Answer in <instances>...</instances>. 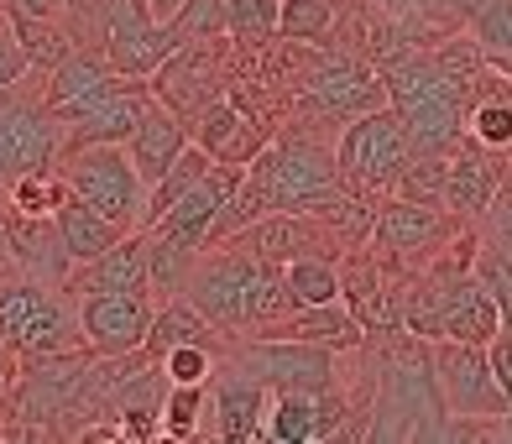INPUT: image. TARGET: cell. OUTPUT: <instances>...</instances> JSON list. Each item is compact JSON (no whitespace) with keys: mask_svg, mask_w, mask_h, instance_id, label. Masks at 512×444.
I'll use <instances>...</instances> for the list:
<instances>
[{"mask_svg":"<svg viewBox=\"0 0 512 444\" xmlns=\"http://www.w3.org/2000/svg\"><path fill=\"white\" fill-rule=\"evenodd\" d=\"M0 277H16V251H11L6 225H0Z\"/></svg>","mask_w":512,"mask_h":444,"instance_id":"e575fe53","label":"cell"},{"mask_svg":"<svg viewBox=\"0 0 512 444\" xmlns=\"http://www.w3.org/2000/svg\"><path fill=\"white\" fill-rule=\"evenodd\" d=\"M283 272H288L293 303H335L340 298V256H330V251L293 256Z\"/></svg>","mask_w":512,"mask_h":444,"instance_id":"484cf974","label":"cell"},{"mask_svg":"<svg viewBox=\"0 0 512 444\" xmlns=\"http://www.w3.org/2000/svg\"><path fill=\"white\" fill-rule=\"evenodd\" d=\"M27 74H32V58H27V48H21V37H16L11 16H6L0 21V95H11Z\"/></svg>","mask_w":512,"mask_h":444,"instance_id":"d6a6232c","label":"cell"},{"mask_svg":"<svg viewBox=\"0 0 512 444\" xmlns=\"http://www.w3.org/2000/svg\"><path fill=\"white\" fill-rule=\"evenodd\" d=\"M486 356H492V371H497V382H502V392H507V413H512V324H502V330L492 335Z\"/></svg>","mask_w":512,"mask_h":444,"instance_id":"836d02e7","label":"cell"},{"mask_svg":"<svg viewBox=\"0 0 512 444\" xmlns=\"http://www.w3.org/2000/svg\"><path fill=\"white\" fill-rule=\"evenodd\" d=\"M63 293H68V298H84V293H152L147 230H131V236H121L110 251H100L95 262L68 267Z\"/></svg>","mask_w":512,"mask_h":444,"instance_id":"e0dca14e","label":"cell"},{"mask_svg":"<svg viewBox=\"0 0 512 444\" xmlns=\"http://www.w3.org/2000/svg\"><path fill=\"white\" fill-rule=\"evenodd\" d=\"M335 32V0H283L277 11V37L293 48H309Z\"/></svg>","mask_w":512,"mask_h":444,"instance_id":"83f0119b","label":"cell"},{"mask_svg":"<svg viewBox=\"0 0 512 444\" xmlns=\"http://www.w3.org/2000/svg\"><path fill=\"white\" fill-rule=\"evenodd\" d=\"M413 157V142H408V126L392 105H377L366 115H351L335 142V162H340V178L345 189H356L366 199H382L398 189V178Z\"/></svg>","mask_w":512,"mask_h":444,"instance_id":"7a4b0ae2","label":"cell"},{"mask_svg":"<svg viewBox=\"0 0 512 444\" xmlns=\"http://www.w3.org/2000/svg\"><path fill=\"white\" fill-rule=\"evenodd\" d=\"M267 340H309V345H330V350H356L366 340L361 319L345 309V303H298L283 319H272L267 330H256Z\"/></svg>","mask_w":512,"mask_h":444,"instance_id":"ffe728a7","label":"cell"},{"mask_svg":"<svg viewBox=\"0 0 512 444\" xmlns=\"http://www.w3.org/2000/svg\"><path fill=\"white\" fill-rule=\"evenodd\" d=\"M162 371H168V382H204L215 377V345L209 340H194V345H178L162 356Z\"/></svg>","mask_w":512,"mask_h":444,"instance_id":"1f68e13d","label":"cell"},{"mask_svg":"<svg viewBox=\"0 0 512 444\" xmlns=\"http://www.w3.org/2000/svg\"><path fill=\"white\" fill-rule=\"evenodd\" d=\"M79 309V335L84 350L100 361H121V356H142L147 330H152V293H84L74 298Z\"/></svg>","mask_w":512,"mask_h":444,"instance_id":"ba28073f","label":"cell"},{"mask_svg":"<svg viewBox=\"0 0 512 444\" xmlns=\"http://www.w3.org/2000/svg\"><path fill=\"white\" fill-rule=\"evenodd\" d=\"M53 152H63V131L48 105H6L0 110V183H11L32 168H48Z\"/></svg>","mask_w":512,"mask_h":444,"instance_id":"2e32d148","label":"cell"},{"mask_svg":"<svg viewBox=\"0 0 512 444\" xmlns=\"http://www.w3.org/2000/svg\"><path fill=\"white\" fill-rule=\"evenodd\" d=\"M6 350H11V345H6V340H0V397H6V392H11V356H6Z\"/></svg>","mask_w":512,"mask_h":444,"instance_id":"8d00e7d4","label":"cell"},{"mask_svg":"<svg viewBox=\"0 0 512 444\" xmlns=\"http://www.w3.org/2000/svg\"><path fill=\"white\" fill-rule=\"evenodd\" d=\"M256 272H262V262H256L246 246H236V241L204 246V251H199V262H194V272H189V283H183V298H189L220 335L251 330Z\"/></svg>","mask_w":512,"mask_h":444,"instance_id":"277c9868","label":"cell"},{"mask_svg":"<svg viewBox=\"0 0 512 444\" xmlns=\"http://www.w3.org/2000/svg\"><path fill=\"white\" fill-rule=\"evenodd\" d=\"M241 173H246V168H236V162H215V168H209L178 204H168V215L152 225V236L173 241V246H189V251H204V246H209V230H215L220 204H225L230 189L241 183Z\"/></svg>","mask_w":512,"mask_h":444,"instance_id":"4fadbf2b","label":"cell"},{"mask_svg":"<svg viewBox=\"0 0 512 444\" xmlns=\"http://www.w3.org/2000/svg\"><path fill=\"white\" fill-rule=\"evenodd\" d=\"M100 42L121 79H152L173 58L178 32L147 11V0H100Z\"/></svg>","mask_w":512,"mask_h":444,"instance_id":"52a82bcc","label":"cell"},{"mask_svg":"<svg viewBox=\"0 0 512 444\" xmlns=\"http://www.w3.org/2000/svg\"><path fill=\"white\" fill-rule=\"evenodd\" d=\"M246 178H251V189L267 199V215L272 209H304V215H319L330 199L345 194L335 147L314 142V136H304V131L272 136V142L246 162Z\"/></svg>","mask_w":512,"mask_h":444,"instance_id":"6da1fadb","label":"cell"},{"mask_svg":"<svg viewBox=\"0 0 512 444\" xmlns=\"http://www.w3.org/2000/svg\"><path fill=\"white\" fill-rule=\"evenodd\" d=\"M147 105H152V84H147V79H121L105 100H95L84 115H74V121L63 126V152L95 147V142L126 147V142H131V131L142 126ZM63 152H58V157H63Z\"/></svg>","mask_w":512,"mask_h":444,"instance_id":"9a60e30c","label":"cell"},{"mask_svg":"<svg viewBox=\"0 0 512 444\" xmlns=\"http://www.w3.org/2000/svg\"><path fill=\"white\" fill-rule=\"evenodd\" d=\"M168 27L178 32V42H220V37H230L225 32V0H183Z\"/></svg>","mask_w":512,"mask_h":444,"instance_id":"4dcf8cb0","label":"cell"},{"mask_svg":"<svg viewBox=\"0 0 512 444\" xmlns=\"http://www.w3.org/2000/svg\"><path fill=\"white\" fill-rule=\"evenodd\" d=\"M267 403L272 387L256 382L251 371H230V377L215 382V397H209V418H215V439L225 444H251L267 439Z\"/></svg>","mask_w":512,"mask_h":444,"instance_id":"d6986e66","label":"cell"},{"mask_svg":"<svg viewBox=\"0 0 512 444\" xmlns=\"http://www.w3.org/2000/svg\"><path fill=\"white\" fill-rule=\"evenodd\" d=\"M204 413H209L204 382H173L162 397V439H199Z\"/></svg>","mask_w":512,"mask_h":444,"instance_id":"f546056e","label":"cell"},{"mask_svg":"<svg viewBox=\"0 0 512 444\" xmlns=\"http://www.w3.org/2000/svg\"><path fill=\"white\" fill-rule=\"evenodd\" d=\"M434 392L439 408L450 418H465V424H502L507 413V392L492 371V356L486 345H465V340H434Z\"/></svg>","mask_w":512,"mask_h":444,"instance_id":"5b68a950","label":"cell"},{"mask_svg":"<svg viewBox=\"0 0 512 444\" xmlns=\"http://www.w3.org/2000/svg\"><path fill=\"white\" fill-rule=\"evenodd\" d=\"M115 84H121V74L110 68V58H105V53L74 48L63 63H53V68H48V100H42V105L53 110V121H58V126H68L74 115H84L95 100H105Z\"/></svg>","mask_w":512,"mask_h":444,"instance_id":"ac0fdd59","label":"cell"},{"mask_svg":"<svg viewBox=\"0 0 512 444\" xmlns=\"http://www.w3.org/2000/svg\"><path fill=\"white\" fill-rule=\"evenodd\" d=\"M209 168H215V157H209L199 142H189V147H183L173 168L162 173V178L152 183V189H147V204H142V220H136V230H152L162 215H168V204H178V199L189 194V189H194V183H199Z\"/></svg>","mask_w":512,"mask_h":444,"instance_id":"603a6c76","label":"cell"},{"mask_svg":"<svg viewBox=\"0 0 512 444\" xmlns=\"http://www.w3.org/2000/svg\"><path fill=\"white\" fill-rule=\"evenodd\" d=\"M178 6H183V0H147V11H152L157 21H173V16H178Z\"/></svg>","mask_w":512,"mask_h":444,"instance_id":"d590c367","label":"cell"},{"mask_svg":"<svg viewBox=\"0 0 512 444\" xmlns=\"http://www.w3.org/2000/svg\"><path fill=\"white\" fill-rule=\"evenodd\" d=\"M63 178H68V189H74V199L100 209V215L115 220L121 230H136L142 204H147V183H142V173H136L126 147L95 142V147L63 152Z\"/></svg>","mask_w":512,"mask_h":444,"instance_id":"3957f363","label":"cell"},{"mask_svg":"<svg viewBox=\"0 0 512 444\" xmlns=\"http://www.w3.org/2000/svg\"><path fill=\"white\" fill-rule=\"evenodd\" d=\"M277 11L283 0H225V32L241 48H267L277 42Z\"/></svg>","mask_w":512,"mask_h":444,"instance_id":"f1b7e54d","label":"cell"},{"mask_svg":"<svg viewBox=\"0 0 512 444\" xmlns=\"http://www.w3.org/2000/svg\"><path fill=\"white\" fill-rule=\"evenodd\" d=\"M241 371H251L256 382H267L272 392H324L335 387V350L309 345V340H267L251 335L236 356Z\"/></svg>","mask_w":512,"mask_h":444,"instance_id":"9c48e42d","label":"cell"},{"mask_svg":"<svg viewBox=\"0 0 512 444\" xmlns=\"http://www.w3.org/2000/svg\"><path fill=\"white\" fill-rule=\"evenodd\" d=\"M53 225H58V236H63V251H68V262H95L100 251H110L121 236H131V230H121L115 220H105L100 209H89L84 199H74L68 194L63 204H58V215H53Z\"/></svg>","mask_w":512,"mask_h":444,"instance_id":"7402d4cb","label":"cell"},{"mask_svg":"<svg viewBox=\"0 0 512 444\" xmlns=\"http://www.w3.org/2000/svg\"><path fill=\"white\" fill-rule=\"evenodd\" d=\"M507 162L512 157L486 152L481 142H471V136H460V142L450 147L445 209H450L455 220H481L486 209H492V199L502 194V183H507Z\"/></svg>","mask_w":512,"mask_h":444,"instance_id":"5bb4252c","label":"cell"},{"mask_svg":"<svg viewBox=\"0 0 512 444\" xmlns=\"http://www.w3.org/2000/svg\"><path fill=\"white\" fill-rule=\"evenodd\" d=\"M298 89H304V105L319 110V115H335V121H351V115H366L387 105V79L377 74V68H366L356 58H324L314 63L304 79H298Z\"/></svg>","mask_w":512,"mask_h":444,"instance_id":"8fae6325","label":"cell"},{"mask_svg":"<svg viewBox=\"0 0 512 444\" xmlns=\"http://www.w3.org/2000/svg\"><path fill=\"white\" fill-rule=\"evenodd\" d=\"M189 142H194V136H189V121H183L178 110H168V105L152 95V105H147V115H142V126L131 131L126 152H131V162H136V173H142V183L152 189V183L178 162V152L189 147Z\"/></svg>","mask_w":512,"mask_h":444,"instance_id":"44dd1931","label":"cell"},{"mask_svg":"<svg viewBox=\"0 0 512 444\" xmlns=\"http://www.w3.org/2000/svg\"><path fill=\"white\" fill-rule=\"evenodd\" d=\"M492 74H502V79L512 84V58H492Z\"/></svg>","mask_w":512,"mask_h":444,"instance_id":"74e56055","label":"cell"},{"mask_svg":"<svg viewBox=\"0 0 512 444\" xmlns=\"http://www.w3.org/2000/svg\"><path fill=\"white\" fill-rule=\"evenodd\" d=\"M465 136L481 142L486 152L512 157V84L507 89H481L476 105H471V121H465Z\"/></svg>","mask_w":512,"mask_h":444,"instance_id":"d4e9b609","label":"cell"},{"mask_svg":"<svg viewBox=\"0 0 512 444\" xmlns=\"http://www.w3.org/2000/svg\"><path fill=\"white\" fill-rule=\"evenodd\" d=\"M209 335H215V324H209L194 303L178 293V298H168V303L152 314V330H147V345H142V350H147V361H162L168 350L194 345V340H209Z\"/></svg>","mask_w":512,"mask_h":444,"instance_id":"cb8c5ba5","label":"cell"},{"mask_svg":"<svg viewBox=\"0 0 512 444\" xmlns=\"http://www.w3.org/2000/svg\"><path fill=\"white\" fill-rule=\"evenodd\" d=\"M460 225L465 220H455L450 209H439V204L387 194L377 204V220H371V251H377L387 267H424L460 236Z\"/></svg>","mask_w":512,"mask_h":444,"instance_id":"8992f818","label":"cell"},{"mask_svg":"<svg viewBox=\"0 0 512 444\" xmlns=\"http://www.w3.org/2000/svg\"><path fill=\"white\" fill-rule=\"evenodd\" d=\"M189 136L215 162H236V168H246V162L272 142V126L241 100V89H225V95H215L189 121Z\"/></svg>","mask_w":512,"mask_h":444,"instance_id":"30bf717a","label":"cell"},{"mask_svg":"<svg viewBox=\"0 0 512 444\" xmlns=\"http://www.w3.org/2000/svg\"><path fill=\"white\" fill-rule=\"evenodd\" d=\"M147 84H152V95H157L162 105L183 115V121H194L209 100L230 89V84H225V68H220V58H215V42H178L173 58L162 63Z\"/></svg>","mask_w":512,"mask_h":444,"instance_id":"7c38bea8","label":"cell"},{"mask_svg":"<svg viewBox=\"0 0 512 444\" xmlns=\"http://www.w3.org/2000/svg\"><path fill=\"white\" fill-rule=\"evenodd\" d=\"M6 194H11V209H16V215L48 220V215H58V204L74 194V189H68L63 168H32V173H21Z\"/></svg>","mask_w":512,"mask_h":444,"instance_id":"4316f807","label":"cell"}]
</instances>
